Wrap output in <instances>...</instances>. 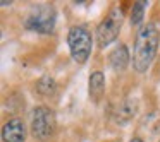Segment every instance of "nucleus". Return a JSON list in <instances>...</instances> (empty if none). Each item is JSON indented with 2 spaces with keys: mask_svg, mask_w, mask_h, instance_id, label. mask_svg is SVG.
<instances>
[{
  "mask_svg": "<svg viewBox=\"0 0 160 142\" xmlns=\"http://www.w3.org/2000/svg\"><path fill=\"white\" fill-rule=\"evenodd\" d=\"M122 21H124L122 9L112 7L97 28V41L102 48H105V46H108L110 43L115 41V38L119 36V31L122 28Z\"/></svg>",
  "mask_w": 160,
  "mask_h": 142,
  "instance_id": "20e7f679",
  "label": "nucleus"
},
{
  "mask_svg": "<svg viewBox=\"0 0 160 142\" xmlns=\"http://www.w3.org/2000/svg\"><path fill=\"white\" fill-rule=\"evenodd\" d=\"M145 9H146V2L145 0H139L136 4H132V11H131V24H139L143 21V16H145Z\"/></svg>",
  "mask_w": 160,
  "mask_h": 142,
  "instance_id": "1a4fd4ad",
  "label": "nucleus"
},
{
  "mask_svg": "<svg viewBox=\"0 0 160 142\" xmlns=\"http://www.w3.org/2000/svg\"><path fill=\"white\" fill-rule=\"evenodd\" d=\"M36 87H38V91L40 93H43V94H48V93H52L53 91V80L52 79H48V77H45V79H42L38 84H36Z\"/></svg>",
  "mask_w": 160,
  "mask_h": 142,
  "instance_id": "9d476101",
  "label": "nucleus"
},
{
  "mask_svg": "<svg viewBox=\"0 0 160 142\" xmlns=\"http://www.w3.org/2000/svg\"><path fill=\"white\" fill-rule=\"evenodd\" d=\"M2 139H4V142H24L26 128L21 118H11L5 121L4 128H2Z\"/></svg>",
  "mask_w": 160,
  "mask_h": 142,
  "instance_id": "423d86ee",
  "label": "nucleus"
},
{
  "mask_svg": "<svg viewBox=\"0 0 160 142\" xmlns=\"http://www.w3.org/2000/svg\"><path fill=\"white\" fill-rule=\"evenodd\" d=\"M108 62H110L112 69L117 70V72H122V70L128 67L129 63V52H128V46L119 43L114 50L110 52L108 55Z\"/></svg>",
  "mask_w": 160,
  "mask_h": 142,
  "instance_id": "0eeeda50",
  "label": "nucleus"
},
{
  "mask_svg": "<svg viewBox=\"0 0 160 142\" xmlns=\"http://www.w3.org/2000/svg\"><path fill=\"white\" fill-rule=\"evenodd\" d=\"M67 45H69L71 57L74 58V62L84 63L91 55L93 39L84 26H72L67 33Z\"/></svg>",
  "mask_w": 160,
  "mask_h": 142,
  "instance_id": "f03ea898",
  "label": "nucleus"
},
{
  "mask_svg": "<svg viewBox=\"0 0 160 142\" xmlns=\"http://www.w3.org/2000/svg\"><path fill=\"white\" fill-rule=\"evenodd\" d=\"M160 43V33L153 22H148L138 31L134 39V53H132V67L136 72L143 74L150 69L157 57Z\"/></svg>",
  "mask_w": 160,
  "mask_h": 142,
  "instance_id": "f257e3e1",
  "label": "nucleus"
},
{
  "mask_svg": "<svg viewBox=\"0 0 160 142\" xmlns=\"http://www.w3.org/2000/svg\"><path fill=\"white\" fill-rule=\"evenodd\" d=\"M105 93V76L97 70L90 76V98H93V101H98Z\"/></svg>",
  "mask_w": 160,
  "mask_h": 142,
  "instance_id": "6e6552de",
  "label": "nucleus"
},
{
  "mask_svg": "<svg viewBox=\"0 0 160 142\" xmlns=\"http://www.w3.org/2000/svg\"><path fill=\"white\" fill-rule=\"evenodd\" d=\"M129 142H143V140H141V139H139V137H134V139H131V140H129Z\"/></svg>",
  "mask_w": 160,
  "mask_h": 142,
  "instance_id": "9b49d317",
  "label": "nucleus"
},
{
  "mask_svg": "<svg viewBox=\"0 0 160 142\" xmlns=\"http://www.w3.org/2000/svg\"><path fill=\"white\" fill-rule=\"evenodd\" d=\"M57 21V12L53 9V5L50 4H40L36 7L31 9V12L28 14L24 21L26 29L29 31H36L42 34H48L53 31Z\"/></svg>",
  "mask_w": 160,
  "mask_h": 142,
  "instance_id": "7ed1b4c3",
  "label": "nucleus"
},
{
  "mask_svg": "<svg viewBox=\"0 0 160 142\" xmlns=\"http://www.w3.org/2000/svg\"><path fill=\"white\" fill-rule=\"evenodd\" d=\"M55 113L48 106H38L33 111V120H31V132L36 139L47 140L53 135L55 132Z\"/></svg>",
  "mask_w": 160,
  "mask_h": 142,
  "instance_id": "39448f33",
  "label": "nucleus"
}]
</instances>
